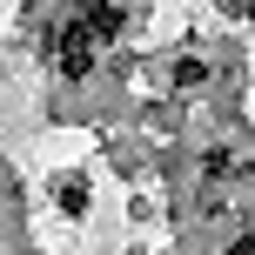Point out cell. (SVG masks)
Instances as JSON below:
<instances>
[{"instance_id": "cell-2", "label": "cell", "mask_w": 255, "mask_h": 255, "mask_svg": "<svg viewBox=\"0 0 255 255\" xmlns=\"http://www.w3.org/2000/svg\"><path fill=\"white\" fill-rule=\"evenodd\" d=\"M61 208H67V215H81V208H88V188H81V181H61Z\"/></svg>"}, {"instance_id": "cell-3", "label": "cell", "mask_w": 255, "mask_h": 255, "mask_svg": "<svg viewBox=\"0 0 255 255\" xmlns=\"http://www.w3.org/2000/svg\"><path fill=\"white\" fill-rule=\"evenodd\" d=\"M249 13H255V0H249Z\"/></svg>"}, {"instance_id": "cell-1", "label": "cell", "mask_w": 255, "mask_h": 255, "mask_svg": "<svg viewBox=\"0 0 255 255\" xmlns=\"http://www.w3.org/2000/svg\"><path fill=\"white\" fill-rule=\"evenodd\" d=\"M54 54H61V74H67V81H81V74L94 67V34H88L81 20H67V27H61V40H54Z\"/></svg>"}]
</instances>
